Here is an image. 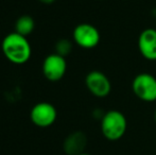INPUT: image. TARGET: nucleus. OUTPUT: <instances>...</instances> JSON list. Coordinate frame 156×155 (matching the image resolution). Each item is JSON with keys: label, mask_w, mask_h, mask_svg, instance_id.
<instances>
[{"label": "nucleus", "mask_w": 156, "mask_h": 155, "mask_svg": "<svg viewBox=\"0 0 156 155\" xmlns=\"http://www.w3.org/2000/svg\"><path fill=\"white\" fill-rule=\"evenodd\" d=\"M1 49L6 60L15 65L27 63L32 54V48L28 38L16 32L8 34L2 39Z\"/></svg>", "instance_id": "1"}, {"label": "nucleus", "mask_w": 156, "mask_h": 155, "mask_svg": "<svg viewBox=\"0 0 156 155\" xmlns=\"http://www.w3.org/2000/svg\"><path fill=\"white\" fill-rule=\"evenodd\" d=\"M102 135L109 141L120 140L124 136L127 129V120L123 113L118 110L105 112L100 121Z\"/></svg>", "instance_id": "2"}, {"label": "nucleus", "mask_w": 156, "mask_h": 155, "mask_svg": "<svg viewBox=\"0 0 156 155\" xmlns=\"http://www.w3.org/2000/svg\"><path fill=\"white\" fill-rule=\"evenodd\" d=\"M132 91L136 98L147 103L156 101V78L152 73L141 72L132 81Z\"/></svg>", "instance_id": "3"}, {"label": "nucleus", "mask_w": 156, "mask_h": 155, "mask_svg": "<svg viewBox=\"0 0 156 155\" xmlns=\"http://www.w3.org/2000/svg\"><path fill=\"white\" fill-rule=\"evenodd\" d=\"M74 44L83 49H94L99 45L101 35L99 30L88 23H79L72 32Z\"/></svg>", "instance_id": "4"}, {"label": "nucleus", "mask_w": 156, "mask_h": 155, "mask_svg": "<svg viewBox=\"0 0 156 155\" xmlns=\"http://www.w3.org/2000/svg\"><path fill=\"white\" fill-rule=\"evenodd\" d=\"M85 85L96 98H106L112 91V82L104 72L91 70L85 77Z\"/></svg>", "instance_id": "5"}, {"label": "nucleus", "mask_w": 156, "mask_h": 155, "mask_svg": "<svg viewBox=\"0 0 156 155\" xmlns=\"http://www.w3.org/2000/svg\"><path fill=\"white\" fill-rule=\"evenodd\" d=\"M31 121L39 128H49L58 118L56 108L49 102H39L32 107L30 113Z\"/></svg>", "instance_id": "6"}, {"label": "nucleus", "mask_w": 156, "mask_h": 155, "mask_svg": "<svg viewBox=\"0 0 156 155\" xmlns=\"http://www.w3.org/2000/svg\"><path fill=\"white\" fill-rule=\"evenodd\" d=\"M67 70V62L64 56L56 53L49 54L43 63V73L47 80L58 82L62 80Z\"/></svg>", "instance_id": "7"}, {"label": "nucleus", "mask_w": 156, "mask_h": 155, "mask_svg": "<svg viewBox=\"0 0 156 155\" xmlns=\"http://www.w3.org/2000/svg\"><path fill=\"white\" fill-rule=\"evenodd\" d=\"M137 46L144 58L150 62L156 61V29L147 28L140 32L137 39Z\"/></svg>", "instance_id": "8"}, {"label": "nucleus", "mask_w": 156, "mask_h": 155, "mask_svg": "<svg viewBox=\"0 0 156 155\" xmlns=\"http://www.w3.org/2000/svg\"><path fill=\"white\" fill-rule=\"evenodd\" d=\"M87 136L82 131L70 133L63 143V149L67 155H80L84 153L87 146Z\"/></svg>", "instance_id": "9"}, {"label": "nucleus", "mask_w": 156, "mask_h": 155, "mask_svg": "<svg viewBox=\"0 0 156 155\" xmlns=\"http://www.w3.org/2000/svg\"><path fill=\"white\" fill-rule=\"evenodd\" d=\"M35 29V21L30 15H21L15 23V32L23 36H29Z\"/></svg>", "instance_id": "10"}, {"label": "nucleus", "mask_w": 156, "mask_h": 155, "mask_svg": "<svg viewBox=\"0 0 156 155\" xmlns=\"http://www.w3.org/2000/svg\"><path fill=\"white\" fill-rule=\"evenodd\" d=\"M54 49H55L56 54L66 58L72 51V41L67 38H61L56 41L55 46H54Z\"/></svg>", "instance_id": "11"}, {"label": "nucleus", "mask_w": 156, "mask_h": 155, "mask_svg": "<svg viewBox=\"0 0 156 155\" xmlns=\"http://www.w3.org/2000/svg\"><path fill=\"white\" fill-rule=\"evenodd\" d=\"M104 114H105V112H103L101 108H96V110L94 111V113H93L94 117L96 118V119H99L100 121H101V119H102V117L104 116Z\"/></svg>", "instance_id": "12"}, {"label": "nucleus", "mask_w": 156, "mask_h": 155, "mask_svg": "<svg viewBox=\"0 0 156 155\" xmlns=\"http://www.w3.org/2000/svg\"><path fill=\"white\" fill-rule=\"evenodd\" d=\"M38 1L43 2V3H45V4H51V3H53L55 0H38Z\"/></svg>", "instance_id": "13"}, {"label": "nucleus", "mask_w": 156, "mask_h": 155, "mask_svg": "<svg viewBox=\"0 0 156 155\" xmlns=\"http://www.w3.org/2000/svg\"><path fill=\"white\" fill-rule=\"evenodd\" d=\"M154 121L156 123V107H155V111H154Z\"/></svg>", "instance_id": "14"}, {"label": "nucleus", "mask_w": 156, "mask_h": 155, "mask_svg": "<svg viewBox=\"0 0 156 155\" xmlns=\"http://www.w3.org/2000/svg\"><path fill=\"white\" fill-rule=\"evenodd\" d=\"M80 155H90V154H88V153H85V152H84V153H82V154H80Z\"/></svg>", "instance_id": "15"}, {"label": "nucleus", "mask_w": 156, "mask_h": 155, "mask_svg": "<svg viewBox=\"0 0 156 155\" xmlns=\"http://www.w3.org/2000/svg\"><path fill=\"white\" fill-rule=\"evenodd\" d=\"M131 1H133V0H131Z\"/></svg>", "instance_id": "16"}, {"label": "nucleus", "mask_w": 156, "mask_h": 155, "mask_svg": "<svg viewBox=\"0 0 156 155\" xmlns=\"http://www.w3.org/2000/svg\"><path fill=\"white\" fill-rule=\"evenodd\" d=\"M155 29H156V28H155Z\"/></svg>", "instance_id": "17"}]
</instances>
